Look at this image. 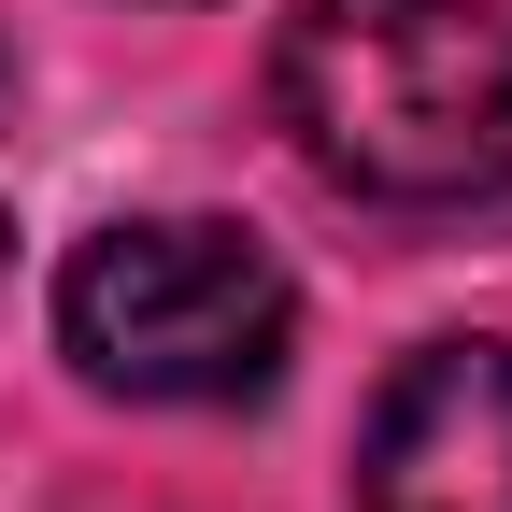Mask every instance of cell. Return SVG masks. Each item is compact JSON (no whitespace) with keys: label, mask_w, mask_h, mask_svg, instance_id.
Instances as JSON below:
<instances>
[{"label":"cell","mask_w":512,"mask_h":512,"mask_svg":"<svg viewBox=\"0 0 512 512\" xmlns=\"http://www.w3.org/2000/svg\"><path fill=\"white\" fill-rule=\"evenodd\" d=\"M285 342H299V285L228 214H114L57 271V356L100 399L228 413L285 384Z\"/></svg>","instance_id":"2"},{"label":"cell","mask_w":512,"mask_h":512,"mask_svg":"<svg viewBox=\"0 0 512 512\" xmlns=\"http://www.w3.org/2000/svg\"><path fill=\"white\" fill-rule=\"evenodd\" d=\"M0 271H15V228H0Z\"/></svg>","instance_id":"5"},{"label":"cell","mask_w":512,"mask_h":512,"mask_svg":"<svg viewBox=\"0 0 512 512\" xmlns=\"http://www.w3.org/2000/svg\"><path fill=\"white\" fill-rule=\"evenodd\" d=\"M356 512H512V342H427L370 399Z\"/></svg>","instance_id":"3"},{"label":"cell","mask_w":512,"mask_h":512,"mask_svg":"<svg viewBox=\"0 0 512 512\" xmlns=\"http://www.w3.org/2000/svg\"><path fill=\"white\" fill-rule=\"evenodd\" d=\"M0 100H15V43H0Z\"/></svg>","instance_id":"4"},{"label":"cell","mask_w":512,"mask_h":512,"mask_svg":"<svg viewBox=\"0 0 512 512\" xmlns=\"http://www.w3.org/2000/svg\"><path fill=\"white\" fill-rule=\"evenodd\" d=\"M285 143L384 214L512 185V15L498 0H299L271 43Z\"/></svg>","instance_id":"1"}]
</instances>
